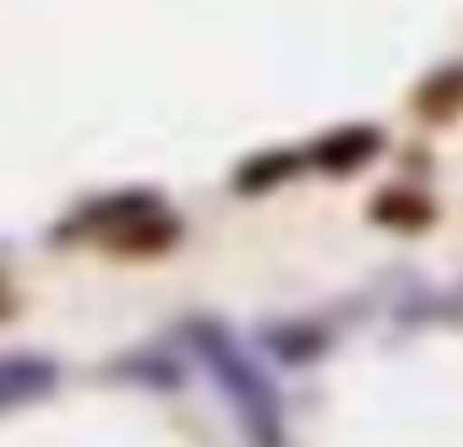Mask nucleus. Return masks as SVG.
<instances>
[{"mask_svg": "<svg viewBox=\"0 0 463 447\" xmlns=\"http://www.w3.org/2000/svg\"><path fill=\"white\" fill-rule=\"evenodd\" d=\"M414 109L425 115V120H458L463 115V66H441V71H430L420 88H414Z\"/></svg>", "mask_w": 463, "mask_h": 447, "instance_id": "0eeeda50", "label": "nucleus"}, {"mask_svg": "<svg viewBox=\"0 0 463 447\" xmlns=\"http://www.w3.org/2000/svg\"><path fill=\"white\" fill-rule=\"evenodd\" d=\"M12 311V300H6V284H0V317H6Z\"/></svg>", "mask_w": 463, "mask_h": 447, "instance_id": "1a4fd4ad", "label": "nucleus"}, {"mask_svg": "<svg viewBox=\"0 0 463 447\" xmlns=\"http://www.w3.org/2000/svg\"><path fill=\"white\" fill-rule=\"evenodd\" d=\"M175 241H180V224H175L164 207H153V213L120 224L104 246H115V252H126V257H147V252H164V246H175Z\"/></svg>", "mask_w": 463, "mask_h": 447, "instance_id": "39448f33", "label": "nucleus"}, {"mask_svg": "<svg viewBox=\"0 0 463 447\" xmlns=\"http://www.w3.org/2000/svg\"><path fill=\"white\" fill-rule=\"evenodd\" d=\"M191 344H196L202 366L213 371V382L223 387V398L235 404V420L246 425V436L257 447H289V436H284V404H279L273 382L241 355V344L229 338L218 322H196L191 328Z\"/></svg>", "mask_w": 463, "mask_h": 447, "instance_id": "f257e3e1", "label": "nucleus"}, {"mask_svg": "<svg viewBox=\"0 0 463 447\" xmlns=\"http://www.w3.org/2000/svg\"><path fill=\"white\" fill-rule=\"evenodd\" d=\"M295 169H300V158H295V153H284V147H273V153H257V158H246V164L235 169V191H246V196H262V191L284 185Z\"/></svg>", "mask_w": 463, "mask_h": 447, "instance_id": "6e6552de", "label": "nucleus"}, {"mask_svg": "<svg viewBox=\"0 0 463 447\" xmlns=\"http://www.w3.org/2000/svg\"><path fill=\"white\" fill-rule=\"evenodd\" d=\"M371 218L382 224V230H403V235H414V230H425V224L436 218V207H430V196H425V191L387 185V191L371 202Z\"/></svg>", "mask_w": 463, "mask_h": 447, "instance_id": "423d86ee", "label": "nucleus"}, {"mask_svg": "<svg viewBox=\"0 0 463 447\" xmlns=\"http://www.w3.org/2000/svg\"><path fill=\"white\" fill-rule=\"evenodd\" d=\"M153 207H164L153 191H120V196H104V202H88L71 224H61V241L66 235H115L120 224H131V218H142V213H153Z\"/></svg>", "mask_w": 463, "mask_h": 447, "instance_id": "20e7f679", "label": "nucleus"}, {"mask_svg": "<svg viewBox=\"0 0 463 447\" xmlns=\"http://www.w3.org/2000/svg\"><path fill=\"white\" fill-rule=\"evenodd\" d=\"M55 393V360L44 355H0V414L39 404Z\"/></svg>", "mask_w": 463, "mask_h": 447, "instance_id": "7ed1b4c3", "label": "nucleus"}, {"mask_svg": "<svg viewBox=\"0 0 463 447\" xmlns=\"http://www.w3.org/2000/svg\"><path fill=\"white\" fill-rule=\"evenodd\" d=\"M382 142H387L382 126H338V131H327L311 147V164L327 169V175H354V169H365L382 153Z\"/></svg>", "mask_w": 463, "mask_h": 447, "instance_id": "f03ea898", "label": "nucleus"}]
</instances>
